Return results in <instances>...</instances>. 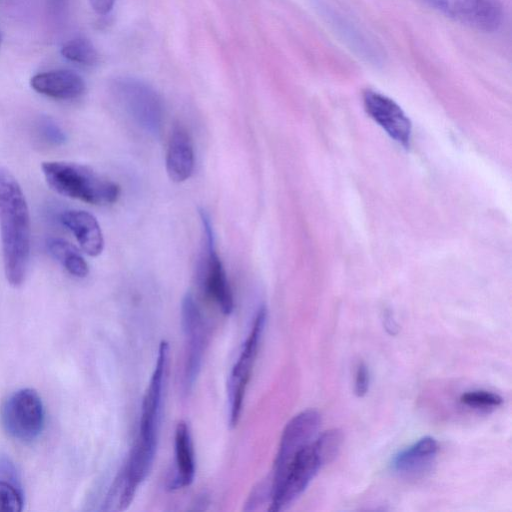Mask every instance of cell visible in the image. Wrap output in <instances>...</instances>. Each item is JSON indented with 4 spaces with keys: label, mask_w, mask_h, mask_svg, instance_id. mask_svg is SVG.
<instances>
[{
    "label": "cell",
    "mask_w": 512,
    "mask_h": 512,
    "mask_svg": "<svg viewBox=\"0 0 512 512\" xmlns=\"http://www.w3.org/2000/svg\"><path fill=\"white\" fill-rule=\"evenodd\" d=\"M31 217L17 179L0 166V238L7 282L20 286L25 280L31 251Z\"/></svg>",
    "instance_id": "cell-1"
},
{
    "label": "cell",
    "mask_w": 512,
    "mask_h": 512,
    "mask_svg": "<svg viewBox=\"0 0 512 512\" xmlns=\"http://www.w3.org/2000/svg\"><path fill=\"white\" fill-rule=\"evenodd\" d=\"M42 174L56 193L87 204L104 206L115 203L120 187L89 166L68 161H45Z\"/></svg>",
    "instance_id": "cell-2"
},
{
    "label": "cell",
    "mask_w": 512,
    "mask_h": 512,
    "mask_svg": "<svg viewBox=\"0 0 512 512\" xmlns=\"http://www.w3.org/2000/svg\"><path fill=\"white\" fill-rule=\"evenodd\" d=\"M169 359V344L162 341L142 400L138 436L129 454L132 462L142 470H151L155 459Z\"/></svg>",
    "instance_id": "cell-3"
},
{
    "label": "cell",
    "mask_w": 512,
    "mask_h": 512,
    "mask_svg": "<svg viewBox=\"0 0 512 512\" xmlns=\"http://www.w3.org/2000/svg\"><path fill=\"white\" fill-rule=\"evenodd\" d=\"M116 102L144 132L157 135L163 124L164 106L158 92L143 80L118 77L111 85Z\"/></svg>",
    "instance_id": "cell-4"
},
{
    "label": "cell",
    "mask_w": 512,
    "mask_h": 512,
    "mask_svg": "<svg viewBox=\"0 0 512 512\" xmlns=\"http://www.w3.org/2000/svg\"><path fill=\"white\" fill-rule=\"evenodd\" d=\"M0 419L5 432L21 442H32L42 433L45 410L41 397L32 388L15 391L3 403Z\"/></svg>",
    "instance_id": "cell-5"
},
{
    "label": "cell",
    "mask_w": 512,
    "mask_h": 512,
    "mask_svg": "<svg viewBox=\"0 0 512 512\" xmlns=\"http://www.w3.org/2000/svg\"><path fill=\"white\" fill-rule=\"evenodd\" d=\"M313 442L301 449L276 480L270 481V511H281L291 505L308 487L322 467Z\"/></svg>",
    "instance_id": "cell-6"
},
{
    "label": "cell",
    "mask_w": 512,
    "mask_h": 512,
    "mask_svg": "<svg viewBox=\"0 0 512 512\" xmlns=\"http://www.w3.org/2000/svg\"><path fill=\"white\" fill-rule=\"evenodd\" d=\"M267 310L261 306L254 318L251 330L243 343L239 357L235 362L227 383L229 423L236 426L242 411L243 401L251 372L257 357L258 348L265 329Z\"/></svg>",
    "instance_id": "cell-7"
},
{
    "label": "cell",
    "mask_w": 512,
    "mask_h": 512,
    "mask_svg": "<svg viewBox=\"0 0 512 512\" xmlns=\"http://www.w3.org/2000/svg\"><path fill=\"white\" fill-rule=\"evenodd\" d=\"M442 15L478 31L493 32L503 18L500 0H419Z\"/></svg>",
    "instance_id": "cell-8"
},
{
    "label": "cell",
    "mask_w": 512,
    "mask_h": 512,
    "mask_svg": "<svg viewBox=\"0 0 512 512\" xmlns=\"http://www.w3.org/2000/svg\"><path fill=\"white\" fill-rule=\"evenodd\" d=\"M205 237V258L202 265V286L206 294L216 303L224 315L234 308L231 287L223 264L217 254L215 237L210 218L204 209L199 210Z\"/></svg>",
    "instance_id": "cell-9"
},
{
    "label": "cell",
    "mask_w": 512,
    "mask_h": 512,
    "mask_svg": "<svg viewBox=\"0 0 512 512\" xmlns=\"http://www.w3.org/2000/svg\"><path fill=\"white\" fill-rule=\"evenodd\" d=\"M181 325L186 343L183 385L188 392L193 388L201 370L206 339V326L202 312L190 293L182 299Z\"/></svg>",
    "instance_id": "cell-10"
},
{
    "label": "cell",
    "mask_w": 512,
    "mask_h": 512,
    "mask_svg": "<svg viewBox=\"0 0 512 512\" xmlns=\"http://www.w3.org/2000/svg\"><path fill=\"white\" fill-rule=\"evenodd\" d=\"M320 423V414L314 409L303 410L290 419L282 432L274 461L272 481L280 477L301 449L314 441Z\"/></svg>",
    "instance_id": "cell-11"
},
{
    "label": "cell",
    "mask_w": 512,
    "mask_h": 512,
    "mask_svg": "<svg viewBox=\"0 0 512 512\" xmlns=\"http://www.w3.org/2000/svg\"><path fill=\"white\" fill-rule=\"evenodd\" d=\"M366 112L394 140L407 146L411 137V123L401 107L388 96L366 90L363 94Z\"/></svg>",
    "instance_id": "cell-12"
},
{
    "label": "cell",
    "mask_w": 512,
    "mask_h": 512,
    "mask_svg": "<svg viewBox=\"0 0 512 512\" xmlns=\"http://www.w3.org/2000/svg\"><path fill=\"white\" fill-rule=\"evenodd\" d=\"M324 17L328 20L336 33L339 34L349 47L360 57L373 64L382 61L383 53L377 42L348 16L336 10L334 7L324 5Z\"/></svg>",
    "instance_id": "cell-13"
},
{
    "label": "cell",
    "mask_w": 512,
    "mask_h": 512,
    "mask_svg": "<svg viewBox=\"0 0 512 512\" xmlns=\"http://www.w3.org/2000/svg\"><path fill=\"white\" fill-rule=\"evenodd\" d=\"M30 86L35 92L56 100H73L82 96L86 90L84 79L66 69L35 74L30 79Z\"/></svg>",
    "instance_id": "cell-14"
},
{
    "label": "cell",
    "mask_w": 512,
    "mask_h": 512,
    "mask_svg": "<svg viewBox=\"0 0 512 512\" xmlns=\"http://www.w3.org/2000/svg\"><path fill=\"white\" fill-rule=\"evenodd\" d=\"M438 452V442L425 436L399 452L392 461L393 470L402 477L417 479L428 473Z\"/></svg>",
    "instance_id": "cell-15"
},
{
    "label": "cell",
    "mask_w": 512,
    "mask_h": 512,
    "mask_svg": "<svg viewBox=\"0 0 512 512\" xmlns=\"http://www.w3.org/2000/svg\"><path fill=\"white\" fill-rule=\"evenodd\" d=\"M60 221L73 234L83 252L92 257L102 253L103 233L91 213L79 209L66 210L61 214Z\"/></svg>",
    "instance_id": "cell-16"
},
{
    "label": "cell",
    "mask_w": 512,
    "mask_h": 512,
    "mask_svg": "<svg viewBox=\"0 0 512 512\" xmlns=\"http://www.w3.org/2000/svg\"><path fill=\"white\" fill-rule=\"evenodd\" d=\"M194 149L187 130L176 125L168 143L166 155V170L169 178L177 183L190 178L194 170Z\"/></svg>",
    "instance_id": "cell-17"
},
{
    "label": "cell",
    "mask_w": 512,
    "mask_h": 512,
    "mask_svg": "<svg viewBox=\"0 0 512 512\" xmlns=\"http://www.w3.org/2000/svg\"><path fill=\"white\" fill-rule=\"evenodd\" d=\"M175 470L170 480L169 489L177 490L185 488L195 477V456L193 442L189 426L185 421H180L175 429Z\"/></svg>",
    "instance_id": "cell-18"
},
{
    "label": "cell",
    "mask_w": 512,
    "mask_h": 512,
    "mask_svg": "<svg viewBox=\"0 0 512 512\" xmlns=\"http://www.w3.org/2000/svg\"><path fill=\"white\" fill-rule=\"evenodd\" d=\"M24 496L17 470L7 457H0V512H20Z\"/></svg>",
    "instance_id": "cell-19"
},
{
    "label": "cell",
    "mask_w": 512,
    "mask_h": 512,
    "mask_svg": "<svg viewBox=\"0 0 512 512\" xmlns=\"http://www.w3.org/2000/svg\"><path fill=\"white\" fill-rule=\"evenodd\" d=\"M49 254L74 277L84 278L89 273V266L81 252L70 242L61 238L47 241Z\"/></svg>",
    "instance_id": "cell-20"
},
{
    "label": "cell",
    "mask_w": 512,
    "mask_h": 512,
    "mask_svg": "<svg viewBox=\"0 0 512 512\" xmlns=\"http://www.w3.org/2000/svg\"><path fill=\"white\" fill-rule=\"evenodd\" d=\"M60 52L66 60L79 65L91 66L98 61V52L95 46L84 37H75L66 41Z\"/></svg>",
    "instance_id": "cell-21"
},
{
    "label": "cell",
    "mask_w": 512,
    "mask_h": 512,
    "mask_svg": "<svg viewBox=\"0 0 512 512\" xmlns=\"http://www.w3.org/2000/svg\"><path fill=\"white\" fill-rule=\"evenodd\" d=\"M343 435L338 429H330L314 439L313 446L322 465L328 464L337 456L342 445Z\"/></svg>",
    "instance_id": "cell-22"
},
{
    "label": "cell",
    "mask_w": 512,
    "mask_h": 512,
    "mask_svg": "<svg viewBox=\"0 0 512 512\" xmlns=\"http://www.w3.org/2000/svg\"><path fill=\"white\" fill-rule=\"evenodd\" d=\"M459 400L461 404L474 409L494 408L503 403L500 395L485 390L468 391L463 393Z\"/></svg>",
    "instance_id": "cell-23"
},
{
    "label": "cell",
    "mask_w": 512,
    "mask_h": 512,
    "mask_svg": "<svg viewBox=\"0 0 512 512\" xmlns=\"http://www.w3.org/2000/svg\"><path fill=\"white\" fill-rule=\"evenodd\" d=\"M37 132L42 141L53 146H60L66 141L63 129L50 117H41L37 123Z\"/></svg>",
    "instance_id": "cell-24"
},
{
    "label": "cell",
    "mask_w": 512,
    "mask_h": 512,
    "mask_svg": "<svg viewBox=\"0 0 512 512\" xmlns=\"http://www.w3.org/2000/svg\"><path fill=\"white\" fill-rule=\"evenodd\" d=\"M369 389V370L364 362H359L355 371L354 392L363 397Z\"/></svg>",
    "instance_id": "cell-25"
},
{
    "label": "cell",
    "mask_w": 512,
    "mask_h": 512,
    "mask_svg": "<svg viewBox=\"0 0 512 512\" xmlns=\"http://www.w3.org/2000/svg\"><path fill=\"white\" fill-rule=\"evenodd\" d=\"M89 3L97 14L106 15L113 9L115 0H89Z\"/></svg>",
    "instance_id": "cell-26"
},
{
    "label": "cell",
    "mask_w": 512,
    "mask_h": 512,
    "mask_svg": "<svg viewBox=\"0 0 512 512\" xmlns=\"http://www.w3.org/2000/svg\"><path fill=\"white\" fill-rule=\"evenodd\" d=\"M1 41H2V37H1V34H0V45H1Z\"/></svg>",
    "instance_id": "cell-27"
},
{
    "label": "cell",
    "mask_w": 512,
    "mask_h": 512,
    "mask_svg": "<svg viewBox=\"0 0 512 512\" xmlns=\"http://www.w3.org/2000/svg\"><path fill=\"white\" fill-rule=\"evenodd\" d=\"M56 1H62V0H56Z\"/></svg>",
    "instance_id": "cell-28"
}]
</instances>
